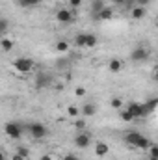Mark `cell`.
Masks as SVG:
<instances>
[{
	"label": "cell",
	"mask_w": 158,
	"mask_h": 160,
	"mask_svg": "<svg viewBox=\"0 0 158 160\" xmlns=\"http://www.w3.org/2000/svg\"><path fill=\"white\" fill-rule=\"evenodd\" d=\"M123 140H125L126 145L136 147V149H141V151H147V149L153 145L151 140H149L147 136H143L141 132H138V130H130V132H126V134L123 136Z\"/></svg>",
	"instance_id": "cell-1"
},
{
	"label": "cell",
	"mask_w": 158,
	"mask_h": 160,
	"mask_svg": "<svg viewBox=\"0 0 158 160\" xmlns=\"http://www.w3.org/2000/svg\"><path fill=\"white\" fill-rule=\"evenodd\" d=\"M4 132H6L11 140H21V138H22V125H21V123H15V121H9V123H6V127H4Z\"/></svg>",
	"instance_id": "cell-2"
},
{
	"label": "cell",
	"mask_w": 158,
	"mask_h": 160,
	"mask_svg": "<svg viewBox=\"0 0 158 160\" xmlns=\"http://www.w3.org/2000/svg\"><path fill=\"white\" fill-rule=\"evenodd\" d=\"M28 134H30L34 140H43V138L48 134V130H47V127H45L43 123H30V125H28Z\"/></svg>",
	"instance_id": "cell-3"
},
{
	"label": "cell",
	"mask_w": 158,
	"mask_h": 160,
	"mask_svg": "<svg viewBox=\"0 0 158 160\" xmlns=\"http://www.w3.org/2000/svg\"><path fill=\"white\" fill-rule=\"evenodd\" d=\"M13 67L19 73H30L34 69V60H30V58H15L13 60Z\"/></svg>",
	"instance_id": "cell-4"
},
{
	"label": "cell",
	"mask_w": 158,
	"mask_h": 160,
	"mask_svg": "<svg viewBox=\"0 0 158 160\" xmlns=\"http://www.w3.org/2000/svg\"><path fill=\"white\" fill-rule=\"evenodd\" d=\"M149 56H151V48H147V47H136L130 52L132 62H145V60H149Z\"/></svg>",
	"instance_id": "cell-5"
},
{
	"label": "cell",
	"mask_w": 158,
	"mask_h": 160,
	"mask_svg": "<svg viewBox=\"0 0 158 160\" xmlns=\"http://www.w3.org/2000/svg\"><path fill=\"white\" fill-rule=\"evenodd\" d=\"M91 142H93V138H91V134L89 132H78L77 136H75V145L78 147V149H87L89 145H91Z\"/></svg>",
	"instance_id": "cell-6"
},
{
	"label": "cell",
	"mask_w": 158,
	"mask_h": 160,
	"mask_svg": "<svg viewBox=\"0 0 158 160\" xmlns=\"http://www.w3.org/2000/svg\"><path fill=\"white\" fill-rule=\"evenodd\" d=\"M56 21H58L60 24H71V22H73V11H71V9H65V8L58 9V11H56Z\"/></svg>",
	"instance_id": "cell-7"
},
{
	"label": "cell",
	"mask_w": 158,
	"mask_h": 160,
	"mask_svg": "<svg viewBox=\"0 0 158 160\" xmlns=\"http://www.w3.org/2000/svg\"><path fill=\"white\" fill-rule=\"evenodd\" d=\"M156 106H158V99H151V101H147L145 104H141V118L151 116V114L156 110Z\"/></svg>",
	"instance_id": "cell-8"
},
{
	"label": "cell",
	"mask_w": 158,
	"mask_h": 160,
	"mask_svg": "<svg viewBox=\"0 0 158 160\" xmlns=\"http://www.w3.org/2000/svg\"><path fill=\"white\" fill-rule=\"evenodd\" d=\"M145 13H147V9L141 8V6H134V8L130 9V17H132L134 21H141V19L145 17Z\"/></svg>",
	"instance_id": "cell-9"
},
{
	"label": "cell",
	"mask_w": 158,
	"mask_h": 160,
	"mask_svg": "<svg viewBox=\"0 0 158 160\" xmlns=\"http://www.w3.org/2000/svg\"><path fill=\"white\" fill-rule=\"evenodd\" d=\"M108 151H110L108 143H104V142H97V143H95V155H97L99 158L106 157V155H108Z\"/></svg>",
	"instance_id": "cell-10"
},
{
	"label": "cell",
	"mask_w": 158,
	"mask_h": 160,
	"mask_svg": "<svg viewBox=\"0 0 158 160\" xmlns=\"http://www.w3.org/2000/svg\"><path fill=\"white\" fill-rule=\"evenodd\" d=\"M50 75H47V73H39V75H37V78H36V88H47V86H48V84H50Z\"/></svg>",
	"instance_id": "cell-11"
},
{
	"label": "cell",
	"mask_w": 158,
	"mask_h": 160,
	"mask_svg": "<svg viewBox=\"0 0 158 160\" xmlns=\"http://www.w3.org/2000/svg\"><path fill=\"white\" fill-rule=\"evenodd\" d=\"M95 19H99V21H112V19H114V9H112L110 6H106Z\"/></svg>",
	"instance_id": "cell-12"
},
{
	"label": "cell",
	"mask_w": 158,
	"mask_h": 160,
	"mask_svg": "<svg viewBox=\"0 0 158 160\" xmlns=\"http://www.w3.org/2000/svg\"><path fill=\"white\" fill-rule=\"evenodd\" d=\"M126 110L138 119V118H141V102H130L128 106H126Z\"/></svg>",
	"instance_id": "cell-13"
},
{
	"label": "cell",
	"mask_w": 158,
	"mask_h": 160,
	"mask_svg": "<svg viewBox=\"0 0 158 160\" xmlns=\"http://www.w3.org/2000/svg\"><path fill=\"white\" fill-rule=\"evenodd\" d=\"M82 114H84V118H91V116L97 114V106L93 102H87V104L82 106Z\"/></svg>",
	"instance_id": "cell-14"
},
{
	"label": "cell",
	"mask_w": 158,
	"mask_h": 160,
	"mask_svg": "<svg viewBox=\"0 0 158 160\" xmlns=\"http://www.w3.org/2000/svg\"><path fill=\"white\" fill-rule=\"evenodd\" d=\"M108 69H110L112 73H119V71L123 69V62L117 60V58H112V60L108 62Z\"/></svg>",
	"instance_id": "cell-15"
},
{
	"label": "cell",
	"mask_w": 158,
	"mask_h": 160,
	"mask_svg": "<svg viewBox=\"0 0 158 160\" xmlns=\"http://www.w3.org/2000/svg\"><path fill=\"white\" fill-rule=\"evenodd\" d=\"M106 6H104V0H93V4H91V11H93V17H97L102 9H104Z\"/></svg>",
	"instance_id": "cell-16"
},
{
	"label": "cell",
	"mask_w": 158,
	"mask_h": 160,
	"mask_svg": "<svg viewBox=\"0 0 158 160\" xmlns=\"http://www.w3.org/2000/svg\"><path fill=\"white\" fill-rule=\"evenodd\" d=\"M97 36L95 34H86V48H93V47H97Z\"/></svg>",
	"instance_id": "cell-17"
},
{
	"label": "cell",
	"mask_w": 158,
	"mask_h": 160,
	"mask_svg": "<svg viewBox=\"0 0 158 160\" xmlns=\"http://www.w3.org/2000/svg\"><path fill=\"white\" fill-rule=\"evenodd\" d=\"M0 47H2L4 52H9V50L15 47V43H13L11 39H7V38H2V39H0Z\"/></svg>",
	"instance_id": "cell-18"
},
{
	"label": "cell",
	"mask_w": 158,
	"mask_h": 160,
	"mask_svg": "<svg viewBox=\"0 0 158 160\" xmlns=\"http://www.w3.org/2000/svg\"><path fill=\"white\" fill-rule=\"evenodd\" d=\"M21 8H37L41 4V0H17Z\"/></svg>",
	"instance_id": "cell-19"
},
{
	"label": "cell",
	"mask_w": 158,
	"mask_h": 160,
	"mask_svg": "<svg viewBox=\"0 0 158 160\" xmlns=\"http://www.w3.org/2000/svg\"><path fill=\"white\" fill-rule=\"evenodd\" d=\"M119 118H121V119L125 121V123H130V121H134V119H136V118H134V116H132V114H130V112L126 110V108L119 110Z\"/></svg>",
	"instance_id": "cell-20"
},
{
	"label": "cell",
	"mask_w": 158,
	"mask_h": 160,
	"mask_svg": "<svg viewBox=\"0 0 158 160\" xmlns=\"http://www.w3.org/2000/svg\"><path fill=\"white\" fill-rule=\"evenodd\" d=\"M110 106H112L114 110H123V101H121V97H112Z\"/></svg>",
	"instance_id": "cell-21"
},
{
	"label": "cell",
	"mask_w": 158,
	"mask_h": 160,
	"mask_svg": "<svg viewBox=\"0 0 158 160\" xmlns=\"http://www.w3.org/2000/svg\"><path fill=\"white\" fill-rule=\"evenodd\" d=\"M75 45L80 47V48L86 47V34H84V32H82V34H77V38H75Z\"/></svg>",
	"instance_id": "cell-22"
},
{
	"label": "cell",
	"mask_w": 158,
	"mask_h": 160,
	"mask_svg": "<svg viewBox=\"0 0 158 160\" xmlns=\"http://www.w3.org/2000/svg\"><path fill=\"white\" fill-rule=\"evenodd\" d=\"M56 50L58 52H67L69 50V43L67 41H58L56 43Z\"/></svg>",
	"instance_id": "cell-23"
},
{
	"label": "cell",
	"mask_w": 158,
	"mask_h": 160,
	"mask_svg": "<svg viewBox=\"0 0 158 160\" xmlns=\"http://www.w3.org/2000/svg\"><path fill=\"white\" fill-rule=\"evenodd\" d=\"M15 153H19V155H22L24 158H30V149H28V147H24V145H21V147H17V149H15Z\"/></svg>",
	"instance_id": "cell-24"
},
{
	"label": "cell",
	"mask_w": 158,
	"mask_h": 160,
	"mask_svg": "<svg viewBox=\"0 0 158 160\" xmlns=\"http://www.w3.org/2000/svg\"><path fill=\"white\" fill-rule=\"evenodd\" d=\"M80 112H82V110H80V108H77V106H69V108H67V116H71V118H75V119L78 118Z\"/></svg>",
	"instance_id": "cell-25"
},
{
	"label": "cell",
	"mask_w": 158,
	"mask_h": 160,
	"mask_svg": "<svg viewBox=\"0 0 158 160\" xmlns=\"http://www.w3.org/2000/svg\"><path fill=\"white\" fill-rule=\"evenodd\" d=\"M6 32H7V21L2 19V21H0V36L6 38Z\"/></svg>",
	"instance_id": "cell-26"
},
{
	"label": "cell",
	"mask_w": 158,
	"mask_h": 160,
	"mask_svg": "<svg viewBox=\"0 0 158 160\" xmlns=\"http://www.w3.org/2000/svg\"><path fill=\"white\" fill-rule=\"evenodd\" d=\"M147 153H149V157H153V158H158V145H151L149 149H147Z\"/></svg>",
	"instance_id": "cell-27"
},
{
	"label": "cell",
	"mask_w": 158,
	"mask_h": 160,
	"mask_svg": "<svg viewBox=\"0 0 158 160\" xmlns=\"http://www.w3.org/2000/svg\"><path fill=\"white\" fill-rule=\"evenodd\" d=\"M75 128L82 132V130L86 128V121H84V119H75Z\"/></svg>",
	"instance_id": "cell-28"
},
{
	"label": "cell",
	"mask_w": 158,
	"mask_h": 160,
	"mask_svg": "<svg viewBox=\"0 0 158 160\" xmlns=\"http://www.w3.org/2000/svg\"><path fill=\"white\" fill-rule=\"evenodd\" d=\"M134 2H136V6H141V8H145V6L151 4V0H134Z\"/></svg>",
	"instance_id": "cell-29"
},
{
	"label": "cell",
	"mask_w": 158,
	"mask_h": 160,
	"mask_svg": "<svg viewBox=\"0 0 158 160\" xmlns=\"http://www.w3.org/2000/svg\"><path fill=\"white\" fill-rule=\"evenodd\" d=\"M69 6L71 8H80L82 6V0H69Z\"/></svg>",
	"instance_id": "cell-30"
},
{
	"label": "cell",
	"mask_w": 158,
	"mask_h": 160,
	"mask_svg": "<svg viewBox=\"0 0 158 160\" xmlns=\"http://www.w3.org/2000/svg\"><path fill=\"white\" fill-rule=\"evenodd\" d=\"M75 95H77V97H84V95H86V89H84V88H77V89H75Z\"/></svg>",
	"instance_id": "cell-31"
},
{
	"label": "cell",
	"mask_w": 158,
	"mask_h": 160,
	"mask_svg": "<svg viewBox=\"0 0 158 160\" xmlns=\"http://www.w3.org/2000/svg\"><path fill=\"white\" fill-rule=\"evenodd\" d=\"M11 160H28V158H24V157H22V155H19V153H13Z\"/></svg>",
	"instance_id": "cell-32"
},
{
	"label": "cell",
	"mask_w": 158,
	"mask_h": 160,
	"mask_svg": "<svg viewBox=\"0 0 158 160\" xmlns=\"http://www.w3.org/2000/svg\"><path fill=\"white\" fill-rule=\"evenodd\" d=\"M63 160H80V158H78V157H75V155H65Z\"/></svg>",
	"instance_id": "cell-33"
},
{
	"label": "cell",
	"mask_w": 158,
	"mask_h": 160,
	"mask_svg": "<svg viewBox=\"0 0 158 160\" xmlns=\"http://www.w3.org/2000/svg\"><path fill=\"white\" fill-rule=\"evenodd\" d=\"M39 160H52V157H50V155H43Z\"/></svg>",
	"instance_id": "cell-34"
},
{
	"label": "cell",
	"mask_w": 158,
	"mask_h": 160,
	"mask_svg": "<svg viewBox=\"0 0 158 160\" xmlns=\"http://www.w3.org/2000/svg\"><path fill=\"white\" fill-rule=\"evenodd\" d=\"M114 2H116V4H119V6H125V4H126V0H114Z\"/></svg>",
	"instance_id": "cell-35"
},
{
	"label": "cell",
	"mask_w": 158,
	"mask_h": 160,
	"mask_svg": "<svg viewBox=\"0 0 158 160\" xmlns=\"http://www.w3.org/2000/svg\"><path fill=\"white\" fill-rule=\"evenodd\" d=\"M153 80L158 84V71H155V73H153Z\"/></svg>",
	"instance_id": "cell-36"
},
{
	"label": "cell",
	"mask_w": 158,
	"mask_h": 160,
	"mask_svg": "<svg viewBox=\"0 0 158 160\" xmlns=\"http://www.w3.org/2000/svg\"><path fill=\"white\" fill-rule=\"evenodd\" d=\"M0 160H9V158H7L6 155H2V157H0Z\"/></svg>",
	"instance_id": "cell-37"
},
{
	"label": "cell",
	"mask_w": 158,
	"mask_h": 160,
	"mask_svg": "<svg viewBox=\"0 0 158 160\" xmlns=\"http://www.w3.org/2000/svg\"><path fill=\"white\" fill-rule=\"evenodd\" d=\"M147 160H158V158H153V157H149V158H147Z\"/></svg>",
	"instance_id": "cell-38"
},
{
	"label": "cell",
	"mask_w": 158,
	"mask_h": 160,
	"mask_svg": "<svg viewBox=\"0 0 158 160\" xmlns=\"http://www.w3.org/2000/svg\"><path fill=\"white\" fill-rule=\"evenodd\" d=\"M155 71H158V63H156V65H155Z\"/></svg>",
	"instance_id": "cell-39"
}]
</instances>
